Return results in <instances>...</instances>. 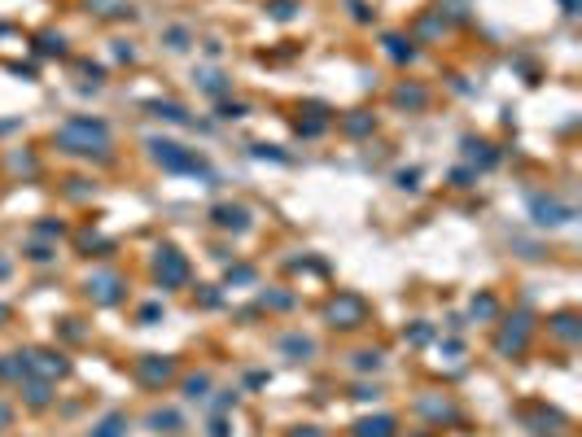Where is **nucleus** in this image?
<instances>
[{
	"label": "nucleus",
	"instance_id": "obj_33",
	"mask_svg": "<svg viewBox=\"0 0 582 437\" xmlns=\"http://www.w3.org/2000/svg\"><path fill=\"white\" fill-rule=\"evenodd\" d=\"M9 424V407H0V429H5Z\"/></svg>",
	"mask_w": 582,
	"mask_h": 437
},
{
	"label": "nucleus",
	"instance_id": "obj_12",
	"mask_svg": "<svg viewBox=\"0 0 582 437\" xmlns=\"http://www.w3.org/2000/svg\"><path fill=\"white\" fill-rule=\"evenodd\" d=\"M149 114H154V118H167V123H189V114L175 106V101H154V106H149Z\"/></svg>",
	"mask_w": 582,
	"mask_h": 437
},
{
	"label": "nucleus",
	"instance_id": "obj_2",
	"mask_svg": "<svg viewBox=\"0 0 582 437\" xmlns=\"http://www.w3.org/2000/svg\"><path fill=\"white\" fill-rule=\"evenodd\" d=\"M149 149H154V158L167 166V171H189V175H211L206 162L193 158V153H184L180 144H171V140H149Z\"/></svg>",
	"mask_w": 582,
	"mask_h": 437
},
{
	"label": "nucleus",
	"instance_id": "obj_16",
	"mask_svg": "<svg viewBox=\"0 0 582 437\" xmlns=\"http://www.w3.org/2000/svg\"><path fill=\"white\" fill-rule=\"evenodd\" d=\"M206 390H211V380H206V376H189V380H184V398H193V402H197V398H206Z\"/></svg>",
	"mask_w": 582,
	"mask_h": 437
},
{
	"label": "nucleus",
	"instance_id": "obj_30",
	"mask_svg": "<svg viewBox=\"0 0 582 437\" xmlns=\"http://www.w3.org/2000/svg\"><path fill=\"white\" fill-rule=\"evenodd\" d=\"M223 118H245V106H219Z\"/></svg>",
	"mask_w": 582,
	"mask_h": 437
},
{
	"label": "nucleus",
	"instance_id": "obj_31",
	"mask_svg": "<svg viewBox=\"0 0 582 437\" xmlns=\"http://www.w3.org/2000/svg\"><path fill=\"white\" fill-rule=\"evenodd\" d=\"M211 437H228V424H223V420H215V424H211Z\"/></svg>",
	"mask_w": 582,
	"mask_h": 437
},
{
	"label": "nucleus",
	"instance_id": "obj_15",
	"mask_svg": "<svg viewBox=\"0 0 582 437\" xmlns=\"http://www.w3.org/2000/svg\"><path fill=\"white\" fill-rule=\"evenodd\" d=\"M123 429H128V416H110V420L101 424L92 437H123Z\"/></svg>",
	"mask_w": 582,
	"mask_h": 437
},
{
	"label": "nucleus",
	"instance_id": "obj_3",
	"mask_svg": "<svg viewBox=\"0 0 582 437\" xmlns=\"http://www.w3.org/2000/svg\"><path fill=\"white\" fill-rule=\"evenodd\" d=\"M364 315H368V306H364V297H355V293H342L333 306H328V319H333L337 328H359Z\"/></svg>",
	"mask_w": 582,
	"mask_h": 437
},
{
	"label": "nucleus",
	"instance_id": "obj_5",
	"mask_svg": "<svg viewBox=\"0 0 582 437\" xmlns=\"http://www.w3.org/2000/svg\"><path fill=\"white\" fill-rule=\"evenodd\" d=\"M158 280H162L167 289L184 285V280H189V263H184L175 249H158Z\"/></svg>",
	"mask_w": 582,
	"mask_h": 437
},
{
	"label": "nucleus",
	"instance_id": "obj_19",
	"mask_svg": "<svg viewBox=\"0 0 582 437\" xmlns=\"http://www.w3.org/2000/svg\"><path fill=\"white\" fill-rule=\"evenodd\" d=\"M394 101H398V106H425V92L420 88H398Z\"/></svg>",
	"mask_w": 582,
	"mask_h": 437
},
{
	"label": "nucleus",
	"instance_id": "obj_27",
	"mask_svg": "<svg viewBox=\"0 0 582 437\" xmlns=\"http://www.w3.org/2000/svg\"><path fill=\"white\" fill-rule=\"evenodd\" d=\"M272 13L276 18H293V0H272Z\"/></svg>",
	"mask_w": 582,
	"mask_h": 437
},
{
	"label": "nucleus",
	"instance_id": "obj_28",
	"mask_svg": "<svg viewBox=\"0 0 582 437\" xmlns=\"http://www.w3.org/2000/svg\"><path fill=\"white\" fill-rule=\"evenodd\" d=\"M201 88H206V92H223L228 84H223V74H206V79H201Z\"/></svg>",
	"mask_w": 582,
	"mask_h": 437
},
{
	"label": "nucleus",
	"instance_id": "obj_4",
	"mask_svg": "<svg viewBox=\"0 0 582 437\" xmlns=\"http://www.w3.org/2000/svg\"><path fill=\"white\" fill-rule=\"evenodd\" d=\"M530 210H535V223H547V227L573 219V210H569V205H561L556 197H530Z\"/></svg>",
	"mask_w": 582,
	"mask_h": 437
},
{
	"label": "nucleus",
	"instance_id": "obj_21",
	"mask_svg": "<svg viewBox=\"0 0 582 437\" xmlns=\"http://www.w3.org/2000/svg\"><path fill=\"white\" fill-rule=\"evenodd\" d=\"M495 311H499V306H495V297H477V302H473V315H482V319H491Z\"/></svg>",
	"mask_w": 582,
	"mask_h": 437
},
{
	"label": "nucleus",
	"instance_id": "obj_32",
	"mask_svg": "<svg viewBox=\"0 0 582 437\" xmlns=\"http://www.w3.org/2000/svg\"><path fill=\"white\" fill-rule=\"evenodd\" d=\"M293 437H320V433H315V429H298Z\"/></svg>",
	"mask_w": 582,
	"mask_h": 437
},
{
	"label": "nucleus",
	"instance_id": "obj_11",
	"mask_svg": "<svg viewBox=\"0 0 582 437\" xmlns=\"http://www.w3.org/2000/svg\"><path fill=\"white\" fill-rule=\"evenodd\" d=\"M355 437H394V416H368V420H359Z\"/></svg>",
	"mask_w": 582,
	"mask_h": 437
},
{
	"label": "nucleus",
	"instance_id": "obj_13",
	"mask_svg": "<svg viewBox=\"0 0 582 437\" xmlns=\"http://www.w3.org/2000/svg\"><path fill=\"white\" fill-rule=\"evenodd\" d=\"M552 332H556L561 341H578V319H573V315H556V319H552Z\"/></svg>",
	"mask_w": 582,
	"mask_h": 437
},
{
	"label": "nucleus",
	"instance_id": "obj_10",
	"mask_svg": "<svg viewBox=\"0 0 582 437\" xmlns=\"http://www.w3.org/2000/svg\"><path fill=\"white\" fill-rule=\"evenodd\" d=\"M215 223L219 227H233V232H245L250 215H245V205H215Z\"/></svg>",
	"mask_w": 582,
	"mask_h": 437
},
{
	"label": "nucleus",
	"instance_id": "obj_29",
	"mask_svg": "<svg viewBox=\"0 0 582 437\" xmlns=\"http://www.w3.org/2000/svg\"><path fill=\"white\" fill-rule=\"evenodd\" d=\"M368 127H372V118H346V132H355V136L368 132Z\"/></svg>",
	"mask_w": 582,
	"mask_h": 437
},
{
	"label": "nucleus",
	"instance_id": "obj_20",
	"mask_svg": "<svg viewBox=\"0 0 582 437\" xmlns=\"http://www.w3.org/2000/svg\"><path fill=\"white\" fill-rule=\"evenodd\" d=\"M285 350H289V354H298V358H302V354H311V350H315V346H311V341H307V337H285Z\"/></svg>",
	"mask_w": 582,
	"mask_h": 437
},
{
	"label": "nucleus",
	"instance_id": "obj_18",
	"mask_svg": "<svg viewBox=\"0 0 582 437\" xmlns=\"http://www.w3.org/2000/svg\"><path fill=\"white\" fill-rule=\"evenodd\" d=\"M355 368L359 372H376V368H381V354H376V350H359L355 354Z\"/></svg>",
	"mask_w": 582,
	"mask_h": 437
},
{
	"label": "nucleus",
	"instance_id": "obj_23",
	"mask_svg": "<svg viewBox=\"0 0 582 437\" xmlns=\"http://www.w3.org/2000/svg\"><path fill=\"white\" fill-rule=\"evenodd\" d=\"M254 158H272V162H285V153L276 144H254Z\"/></svg>",
	"mask_w": 582,
	"mask_h": 437
},
{
	"label": "nucleus",
	"instance_id": "obj_24",
	"mask_svg": "<svg viewBox=\"0 0 582 437\" xmlns=\"http://www.w3.org/2000/svg\"><path fill=\"white\" fill-rule=\"evenodd\" d=\"M167 44H171V48H189V31H184V27L167 31Z\"/></svg>",
	"mask_w": 582,
	"mask_h": 437
},
{
	"label": "nucleus",
	"instance_id": "obj_8",
	"mask_svg": "<svg viewBox=\"0 0 582 437\" xmlns=\"http://www.w3.org/2000/svg\"><path fill=\"white\" fill-rule=\"evenodd\" d=\"M530 337V315H517L508 328H503V337H499V354H517Z\"/></svg>",
	"mask_w": 582,
	"mask_h": 437
},
{
	"label": "nucleus",
	"instance_id": "obj_1",
	"mask_svg": "<svg viewBox=\"0 0 582 437\" xmlns=\"http://www.w3.org/2000/svg\"><path fill=\"white\" fill-rule=\"evenodd\" d=\"M57 144L70 149V153H106L110 149V127L101 118H70L62 132H57Z\"/></svg>",
	"mask_w": 582,
	"mask_h": 437
},
{
	"label": "nucleus",
	"instance_id": "obj_17",
	"mask_svg": "<svg viewBox=\"0 0 582 437\" xmlns=\"http://www.w3.org/2000/svg\"><path fill=\"white\" fill-rule=\"evenodd\" d=\"M386 44H390V57H394V62H412V44H408V40L386 35Z\"/></svg>",
	"mask_w": 582,
	"mask_h": 437
},
{
	"label": "nucleus",
	"instance_id": "obj_7",
	"mask_svg": "<svg viewBox=\"0 0 582 437\" xmlns=\"http://www.w3.org/2000/svg\"><path fill=\"white\" fill-rule=\"evenodd\" d=\"M136 372H140V380H145V385H162V380H171V376H175L171 358H162V354H145Z\"/></svg>",
	"mask_w": 582,
	"mask_h": 437
},
{
	"label": "nucleus",
	"instance_id": "obj_25",
	"mask_svg": "<svg viewBox=\"0 0 582 437\" xmlns=\"http://www.w3.org/2000/svg\"><path fill=\"white\" fill-rule=\"evenodd\" d=\"M228 280H237V285H250V280H254V267H233V271H228Z\"/></svg>",
	"mask_w": 582,
	"mask_h": 437
},
{
	"label": "nucleus",
	"instance_id": "obj_14",
	"mask_svg": "<svg viewBox=\"0 0 582 437\" xmlns=\"http://www.w3.org/2000/svg\"><path fill=\"white\" fill-rule=\"evenodd\" d=\"M175 424H180L175 411H154V416H149V429L154 433H175Z\"/></svg>",
	"mask_w": 582,
	"mask_h": 437
},
{
	"label": "nucleus",
	"instance_id": "obj_9",
	"mask_svg": "<svg viewBox=\"0 0 582 437\" xmlns=\"http://www.w3.org/2000/svg\"><path fill=\"white\" fill-rule=\"evenodd\" d=\"M27 372H40V376H66L70 363H66L62 354H31V358H27Z\"/></svg>",
	"mask_w": 582,
	"mask_h": 437
},
{
	"label": "nucleus",
	"instance_id": "obj_26",
	"mask_svg": "<svg viewBox=\"0 0 582 437\" xmlns=\"http://www.w3.org/2000/svg\"><path fill=\"white\" fill-rule=\"evenodd\" d=\"M27 398H31L35 407H44V402H48V385H31V390H27Z\"/></svg>",
	"mask_w": 582,
	"mask_h": 437
},
{
	"label": "nucleus",
	"instance_id": "obj_22",
	"mask_svg": "<svg viewBox=\"0 0 582 437\" xmlns=\"http://www.w3.org/2000/svg\"><path fill=\"white\" fill-rule=\"evenodd\" d=\"M40 53H57V57H62V53H66L62 35H57V40H53V35H44V40H40Z\"/></svg>",
	"mask_w": 582,
	"mask_h": 437
},
{
	"label": "nucleus",
	"instance_id": "obj_6",
	"mask_svg": "<svg viewBox=\"0 0 582 437\" xmlns=\"http://www.w3.org/2000/svg\"><path fill=\"white\" fill-rule=\"evenodd\" d=\"M88 297L101 302V306H114V302L123 297V280H118V276H92V280H88Z\"/></svg>",
	"mask_w": 582,
	"mask_h": 437
}]
</instances>
